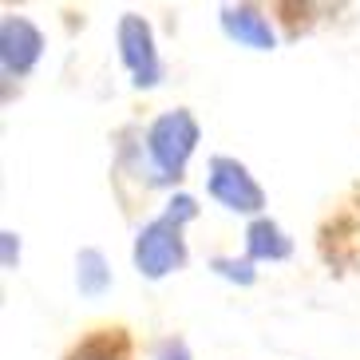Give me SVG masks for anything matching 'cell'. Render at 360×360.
<instances>
[{"instance_id":"cell-1","label":"cell","mask_w":360,"mask_h":360,"mask_svg":"<svg viewBox=\"0 0 360 360\" xmlns=\"http://www.w3.org/2000/svg\"><path fill=\"white\" fill-rule=\"evenodd\" d=\"M198 214V202L191 194H174V198L162 206L159 218H150L135 238V269L147 281H162V277L179 274L186 265V238H182V226Z\"/></svg>"},{"instance_id":"cell-2","label":"cell","mask_w":360,"mask_h":360,"mask_svg":"<svg viewBox=\"0 0 360 360\" xmlns=\"http://www.w3.org/2000/svg\"><path fill=\"white\" fill-rule=\"evenodd\" d=\"M313 245L328 274H360V182H352L349 191H340L328 202V210L317 218Z\"/></svg>"},{"instance_id":"cell-3","label":"cell","mask_w":360,"mask_h":360,"mask_svg":"<svg viewBox=\"0 0 360 360\" xmlns=\"http://www.w3.org/2000/svg\"><path fill=\"white\" fill-rule=\"evenodd\" d=\"M143 139H147V159L155 167V174L162 179V186H179L182 174H186V162H191L194 147L202 139L198 119L186 107H170L150 123Z\"/></svg>"},{"instance_id":"cell-4","label":"cell","mask_w":360,"mask_h":360,"mask_svg":"<svg viewBox=\"0 0 360 360\" xmlns=\"http://www.w3.org/2000/svg\"><path fill=\"white\" fill-rule=\"evenodd\" d=\"M60 360H139V340L127 321H96L60 352Z\"/></svg>"},{"instance_id":"cell-5","label":"cell","mask_w":360,"mask_h":360,"mask_svg":"<svg viewBox=\"0 0 360 360\" xmlns=\"http://www.w3.org/2000/svg\"><path fill=\"white\" fill-rule=\"evenodd\" d=\"M119 56H123L135 87L162 84V60H159V48H155V32H150V24L143 16H135V12H127L119 20Z\"/></svg>"},{"instance_id":"cell-6","label":"cell","mask_w":360,"mask_h":360,"mask_svg":"<svg viewBox=\"0 0 360 360\" xmlns=\"http://www.w3.org/2000/svg\"><path fill=\"white\" fill-rule=\"evenodd\" d=\"M210 194L222 202L226 210H238V214L265 210V191L245 170V162L230 159V155H214L210 159Z\"/></svg>"},{"instance_id":"cell-7","label":"cell","mask_w":360,"mask_h":360,"mask_svg":"<svg viewBox=\"0 0 360 360\" xmlns=\"http://www.w3.org/2000/svg\"><path fill=\"white\" fill-rule=\"evenodd\" d=\"M44 56V36L32 20H24V16H4L0 20V64H4V75H24L32 72L40 64Z\"/></svg>"},{"instance_id":"cell-8","label":"cell","mask_w":360,"mask_h":360,"mask_svg":"<svg viewBox=\"0 0 360 360\" xmlns=\"http://www.w3.org/2000/svg\"><path fill=\"white\" fill-rule=\"evenodd\" d=\"M222 28H226V36L238 40L242 48H254V52H274L277 48L269 12H262L257 4H226L222 8Z\"/></svg>"},{"instance_id":"cell-9","label":"cell","mask_w":360,"mask_h":360,"mask_svg":"<svg viewBox=\"0 0 360 360\" xmlns=\"http://www.w3.org/2000/svg\"><path fill=\"white\" fill-rule=\"evenodd\" d=\"M293 254L289 233L274 222V218H254L245 230V257L250 262H285Z\"/></svg>"},{"instance_id":"cell-10","label":"cell","mask_w":360,"mask_h":360,"mask_svg":"<svg viewBox=\"0 0 360 360\" xmlns=\"http://www.w3.org/2000/svg\"><path fill=\"white\" fill-rule=\"evenodd\" d=\"M75 281H79V293L87 297H99L107 285H111V269H107L103 254L99 250H79V257H75Z\"/></svg>"},{"instance_id":"cell-11","label":"cell","mask_w":360,"mask_h":360,"mask_svg":"<svg viewBox=\"0 0 360 360\" xmlns=\"http://www.w3.org/2000/svg\"><path fill=\"white\" fill-rule=\"evenodd\" d=\"M269 12H274L277 24L285 28L289 40H301V36L313 28V12H321V8H317V4H297V0H285V4H274Z\"/></svg>"},{"instance_id":"cell-12","label":"cell","mask_w":360,"mask_h":360,"mask_svg":"<svg viewBox=\"0 0 360 360\" xmlns=\"http://www.w3.org/2000/svg\"><path fill=\"white\" fill-rule=\"evenodd\" d=\"M210 269L214 274H222L226 281H238V285H254V277H257L250 257H242V262H238V257H214Z\"/></svg>"},{"instance_id":"cell-13","label":"cell","mask_w":360,"mask_h":360,"mask_svg":"<svg viewBox=\"0 0 360 360\" xmlns=\"http://www.w3.org/2000/svg\"><path fill=\"white\" fill-rule=\"evenodd\" d=\"M155 360H191V349H186V340L182 337H162L155 340Z\"/></svg>"},{"instance_id":"cell-14","label":"cell","mask_w":360,"mask_h":360,"mask_svg":"<svg viewBox=\"0 0 360 360\" xmlns=\"http://www.w3.org/2000/svg\"><path fill=\"white\" fill-rule=\"evenodd\" d=\"M12 257H20V242H16V233H4V265H16Z\"/></svg>"}]
</instances>
